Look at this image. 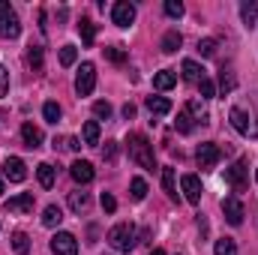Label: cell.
<instances>
[{"mask_svg":"<svg viewBox=\"0 0 258 255\" xmlns=\"http://www.w3.org/2000/svg\"><path fill=\"white\" fill-rule=\"evenodd\" d=\"M129 144V159L135 162V165H141V168H147V171H156V156H153V144L141 135V132H132L126 138Z\"/></svg>","mask_w":258,"mask_h":255,"instance_id":"6da1fadb","label":"cell"},{"mask_svg":"<svg viewBox=\"0 0 258 255\" xmlns=\"http://www.w3.org/2000/svg\"><path fill=\"white\" fill-rule=\"evenodd\" d=\"M135 228L129 225V222H117L111 231H108V246L114 249V252H132L135 249Z\"/></svg>","mask_w":258,"mask_h":255,"instance_id":"7a4b0ae2","label":"cell"},{"mask_svg":"<svg viewBox=\"0 0 258 255\" xmlns=\"http://www.w3.org/2000/svg\"><path fill=\"white\" fill-rule=\"evenodd\" d=\"M225 183L234 192L249 189V162H246V159H237L231 168H225Z\"/></svg>","mask_w":258,"mask_h":255,"instance_id":"3957f363","label":"cell"},{"mask_svg":"<svg viewBox=\"0 0 258 255\" xmlns=\"http://www.w3.org/2000/svg\"><path fill=\"white\" fill-rule=\"evenodd\" d=\"M18 33H21V24H18L15 9H12L6 0H0V36H3V39H15Z\"/></svg>","mask_w":258,"mask_h":255,"instance_id":"277c9868","label":"cell"},{"mask_svg":"<svg viewBox=\"0 0 258 255\" xmlns=\"http://www.w3.org/2000/svg\"><path fill=\"white\" fill-rule=\"evenodd\" d=\"M93 87H96V69H93V63H81L78 75H75V90H78V96H90Z\"/></svg>","mask_w":258,"mask_h":255,"instance_id":"5b68a950","label":"cell"},{"mask_svg":"<svg viewBox=\"0 0 258 255\" xmlns=\"http://www.w3.org/2000/svg\"><path fill=\"white\" fill-rule=\"evenodd\" d=\"M219 156H222V150H219L213 141H204V144H198V150H195L198 168H213V165L219 162Z\"/></svg>","mask_w":258,"mask_h":255,"instance_id":"8992f818","label":"cell"},{"mask_svg":"<svg viewBox=\"0 0 258 255\" xmlns=\"http://www.w3.org/2000/svg\"><path fill=\"white\" fill-rule=\"evenodd\" d=\"M51 252L54 255H78V240L69 231H57L51 237Z\"/></svg>","mask_w":258,"mask_h":255,"instance_id":"52a82bcc","label":"cell"},{"mask_svg":"<svg viewBox=\"0 0 258 255\" xmlns=\"http://www.w3.org/2000/svg\"><path fill=\"white\" fill-rule=\"evenodd\" d=\"M111 21H114L117 27H129V24L135 21V6H132L129 0H117V3L111 6Z\"/></svg>","mask_w":258,"mask_h":255,"instance_id":"ba28073f","label":"cell"},{"mask_svg":"<svg viewBox=\"0 0 258 255\" xmlns=\"http://www.w3.org/2000/svg\"><path fill=\"white\" fill-rule=\"evenodd\" d=\"M222 213H225V219H228V225H240L243 222V204H240V198L237 195H228V198H222Z\"/></svg>","mask_w":258,"mask_h":255,"instance_id":"9c48e42d","label":"cell"},{"mask_svg":"<svg viewBox=\"0 0 258 255\" xmlns=\"http://www.w3.org/2000/svg\"><path fill=\"white\" fill-rule=\"evenodd\" d=\"M3 177H6V180H12V183H21V180L27 177L24 162H21L18 156H9V159L3 162Z\"/></svg>","mask_w":258,"mask_h":255,"instance_id":"30bf717a","label":"cell"},{"mask_svg":"<svg viewBox=\"0 0 258 255\" xmlns=\"http://www.w3.org/2000/svg\"><path fill=\"white\" fill-rule=\"evenodd\" d=\"M180 186H183V195H186L189 204H198L201 201V180L195 174H183L180 177Z\"/></svg>","mask_w":258,"mask_h":255,"instance_id":"8fae6325","label":"cell"},{"mask_svg":"<svg viewBox=\"0 0 258 255\" xmlns=\"http://www.w3.org/2000/svg\"><path fill=\"white\" fill-rule=\"evenodd\" d=\"M69 174H72L75 183H90V180H93V165L84 162V159H75V162L69 165Z\"/></svg>","mask_w":258,"mask_h":255,"instance_id":"7c38bea8","label":"cell"},{"mask_svg":"<svg viewBox=\"0 0 258 255\" xmlns=\"http://www.w3.org/2000/svg\"><path fill=\"white\" fill-rule=\"evenodd\" d=\"M6 210H12V213H33V195L30 192H21V195L9 198L6 201Z\"/></svg>","mask_w":258,"mask_h":255,"instance_id":"4fadbf2b","label":"cell"},{"mask_svg":"<svg viewBox=\"0 0 258 255\" xmlns=\"http://www.w3.org/2000/svg\"><path fill=\"white\" fill-rule=\"evenodd\" d=\"M231 126L237 129L240 135H252V126H249V117H246V111L243 108H231Z\"/></svg>","mask_w":258,"mask_h":255,"instance_id":"5bb4252c","label":"cell"},{"mask_svg":"<svg viewBox=\"0 0 258 255\" xmlns=\"http://www.w3.org/2000/svg\"><path fill=\"white\" fill-rule=\"evenodd\" d=\"M174 84H177V72H171V69H162V72L153 75V87L156 90H171Z\"/></svg>","mask_w":258,"mask_h":255,"instance_id":"9a60e30c","label":"cell"},{"mask_svg":"<svg viewBox=\"0 0 258 255\" xmlns=\"http://www.w3.org/2000/svg\"><path fill=\"white\" fill-rule=\"evenodd\" d=\"M60 222H63V210H60L57 204H48V207L42 210V225H45V228H57Z\"/></svg>","mask_w":258,"mask_h":255,"instance_id":"2e32d148","label":"cell"},{"mask_svg":"<svg viewBox=\"0 0 258 255\" xmlns=\"http://www.w3.org/2000/svg\"><path fill=\"white\" fill-rule=\"evenodd\" d=\"M240 18H243L246 27H255L258 24V3L255 0H243L240 3Z\"/></svg>","mask_w":258,"mask_h":255,"instance_id":"e0dca14e","label":"cell"},{"mask_svg":"<svg viewBox=\"0 0 258 255\" xmlns=\"http://www.w3.org/2000/svg\"><path fill=\"white\" fill-rule=\"evenodd\" d=\"M21 138H24V147H30V150L42 144V132L33 126V123H24V126H21Z\"/></svg>","mask_w":258,"mask_h":255,"instance_id":"ac0fdd59","label":"cell"},{"mask_svg":"<svg viewBox=\"0 0 258 255\" xmlns=\"http://www.w3.org/2000/svg\"><path fill=\"white\" fill-rule=\"evenodd\" d=\"M144 105H147V111H150V114H159V117L171 111V102H168L165 96H147V102H144Z\"/></svg>","mask_w":258,"mask_h":255,"instance_id":"d6986e66","label":"cell"},{"mask_svg":"<svg viewBox=\"0 0 258 255\" xmlns=\"http://www.w3.org/2000/svg\"><path fill=\"white\" fill-rule=\"evenodd\" d=\"M180 45H183V36H180L177 30H168V33L162 36V51H165V54H174Z\"/></svg>","mask_w":258,"mask_h":255,"instance_id":"ffe728a7","label":"cell"},{"mask_svg":"<svg viewBox=\"0 0 258 255\" xmlns=\"http://www.w3.org/2000/svg\"><path fill=\"white\" fill-rule=\"evenodd\" d=\"M69 207H72L75 213H84V210L90 207V195H87V192H69Z\"/></svg>","mask_w":258,"mask_h":255,"instance_id":"44dd1931","label":"cell"},{"mask_svg":"<svg viewBox=\"0 0 258 255\" xmlns=\"http://www.w3.org/2000/svg\"><path fill=\"white\" fill-rule=\"evenodd\" d=\"M81 135H84V144L96 147V144H99V123H96V120H87L84 129H81Z\"/></svg>","mask_w":258,"mask_h":255,"instance_id":"7402d4cb","label":"cell"},{"mask_svg":"<svg viewBox=\"0 0 258 255\" xmlns=\"http://www.w3.org/2000/svg\"><path fill=\"white\" fill-rule=\"evenodd\" d=\"M36 174H39V183H42V189H51V186H54V168H51L48 162H39Z\"/></svg>","mask_w":258,"mask_h":255,"instance_id":"603a6c76","label":"cell"},{"mask_svg":"<svg viewBox=\"0 0 258 255\" xmlns=\"http://www.w3.org/2000/svg\"><path fill=\"white\" fill-rule=\"evenodd\" d=\"M162 189L168 192L171 201H177V186H174V168H162Z\"/></svg>","mask_w":258,"mask_h":255,"instance_id":"cb8c5ba5","label":"cell"},{"mask_svg":"<svg viewBox=\"0 0 258 255\" xmlns=\"http://www.w3.org/2000/svg\"><path fill=\"white\" fill-rule=\"evenodd\" d=\"M183 78H186V81H195V84H198V81L204 78V69H201V66L195 63V60H183Z\"/></svg>","mask_w":258,"mask_h":255,"instance_id":"d4e9b609","label":"cell"},{"mask_svg":"<svg viewBox=\"0 0 258 255\" xmlns=\"http://www.w3.org/2000/svg\"><path fill=\"white\" fill-rule=\"evenodd\" d=\"M213 252L216 255H237V243H234L231 237H219L216 246H213Z\"/></svg>","mask_w":258,"mask_h":255,"instance_id":"484cf974","label":"cell"},{"mask_svg":"<svg viewBox=\"0 0 258 255\" xmlns=\"http://www.w3.org/2000/svg\"><path fill=\"white\" fill-rule=\"evenodd\" d=\"M12 246H15L18 255H27L30 252V237H27L24 231H15V234H12Z\"/></svg>","mask_w":258,"mask_h":255,"instance_id":"4316f807","label":"cell"},{"mask_svg":"<svg viewBox=\"0 0 258 255\" xmlns=\"http://www.w3.org/2000/svg\"><path fill=\"white\" fill-rule=\"evenodd\" d=\"M129 189H132V198H135V201H144V198H147V180H144V177H132Z\"/></svg>","mask_w":258,"mask_h":255,"instance_id":"83f0119b","label":"cell"},{"mask_svg":"<svg viewBox=\"0 0 258 255\" xmlns=\"http://www.w3.org/2000/svg\"><path fill=\"white\" fill-rule=\"evenodd\" d=\"M78 30H81V39H84V45H93V39H96V27L90 24V18H81Z\"/></svg>","mask_w":258,"mask_h":255,"instance_id":"f1b7e54d","label":"cell"},{"mask_svg":"<svg viewBox=\"0 0 258 255\" xmlns=\"http://www.w3.org/2000/svg\"><path fill=\"white\" fill-rule=\"evenodd\" d=\"M177 132H192V114H189V108H183V111H177Z\"/></svg>","mask_w":258,"mask_h":255,"instance_id":"f546056e","label":"cell"},{"mask_svg":"<svg viewBox=\"0 0 258 255\" xmlns=\"http://www.w3.org/2000/svg\"><path fill=\"white\" fill-rule=\"evenodd\" d=\"M42 117H45L48 123H57V120H60V105H57V102H45V105H42Z\"/></svg>","mask_w":258,"mask_h":255,"instance_id":"4dcf8cb0","label":"cell"},{"mask_svg":"<svg viewBox=\"0 0 258 255\" xmlns=\"http://www.w3.org/2000/svg\"><path fill=\"white\" fill-rule=\"evenodd\" d=\"M234 87H237V78H234L231 72L222 69V75H219V90H222V93H231Z\"/></svg>","mask_w":258,"mask_h":255,"instance_id":"1f68e13d","label":"cell"},{"mask_svg":"<svg viewBox=\"0 0 258 255\" xmlns=\"http://www.w3.org/2000/svg\"><path fill=\"white\" fill-rule=\"evenodd\" d=\"M75 57H78V48H75V45H63V48H60V63L63 66H72Z\"/></svg>","mask_w":258,"mask_h":255,"instance_id":"d6a6232c","label":"cell"},{"mask_svg":"<svg viewBox=\"0 0 258 255\" xmlns=\"http://www.w3.org/2000/svg\"><path fill=\"white\" fill-rule=\"evenodd\" d=\"M27 63L33 66V69H42V48H39V45H30V51H27Z\"/></svg>","mask_w":258,"mask_h":255,"instance_id":"836d02e7","label":"cell"},{"mask_svg":"<svg viewBox=\"0 0 258 255\" xmlns=\"http://www.w3.org/2000/svg\"><path fill=\"white\" fill-rule=\"evenodd\" d=\"M165 15L168 18H180L183 15V3L180 0H165Z\"/></svg>","mask_w":258,"mask_h":255,"instance_id":"e575fe53","label":"cell"},{"mask_svg":"<svg viewBox=\"0 0 258 255\" xmlns=\"http://www.w3.org/2000/svg\"><path fill=\"white\" fill-rule=\"evenodd\" d=\"M198 51H201V57H213L216 54V39H201L198 42Z\"/></svg>","mask_w":258,"mask_h":255,"instance_id":"d590c367","label":"cell"},{"mask_svg":"<svg viewBox=\"0 0 258 255\" xmlns=\"http://www.w3.org/2000/svg\"><path fill=\"white\" fill-rule=\"evenodd\" d=\"M105 57L114 60V63H123V60H126V51H123L120 45H111V48H105Z\"/></svg>","mask_w":258,"mask_h":255,"instance_id":"8d00e7d4","label":"cell"},{"mask_svg":"<svg viewBox=\"0 0 258 255\" xmlns=\"http://www.w3.org/2000/svg\"><path fill=\"white\" fill-rule=\"evenodd\" d=\"M198 90H201V96H204V99H210V96H216V87H213V81H210L207 75H204V78L198 81Z\"/></svg>","mask_w":258,"mask_h":255,"instance_id":"74e56055","label":"cell"},{"mask_svg":"<svg viewBox=\"0 0 258 255\" xmlns=\"http://www.w3.org/2000/svg\"><path fill=\"white\" fill-rule=\"evenodd\" d=\"M93 114L102 117V120H108V117H111V105H108L105 99H99V102H93Z\"/></svg>","mask_w":258,"mask_h":255,"instance_id":"f35d334b","label":"cell"},{"mask_svg":"<svg viewBox=\"0 0 258 255\" xmlns=\"http://www.w3.org/2000/svg\"><path fill=\"white\" fill-rule=\"evenodd\" d=\"M102 210H105V213H114V210H117V201H114L111 192H102Z\"/></svg>","mask_w":258,"mask_h":255,"instance_id":"ab89813d","label":"cell"},{"mask_svg":"<svg viewBox=\"0 0 258 255\" xmlns=\"http://www.w3.org/2000/svg\"><path fill=\"white\" fill-rule=\"evenodd\" d=\"M6 90H9V72L6 66H0V96H6Z\"/></svg>","mask_w":258,"mask_h":255,"instance_id":"60d3db41","label":"cell"},{"mask_svg":"<svg viewBox=\"0 0 258 255\" xmlns=\"http://www.w3.org/2000/svg\"><path fill=\"white\" fill-rule=\"evenodd\" d=\"M123 117H126V120H132V117H135V105H132V102H126V105H123Z\"/></svg>","mask_w":258,"mask_h":255,"instance_id":"b9f144b4","label":"cell"},{"mask_svg":"<svg viewBox=\"0 0 258 255\" xmlns=\"http://www.w3.org/2000/svg\"><path fill=\"white\" fill-rule=\"evenodd\" d=\"M114 150H117V147H114V144H111V141H108V147H105V150H102V156H105V159H114Z\"/></svg>","mask_w":258,"mask_h":255,"instance_id":"7bdbcfd3","label":"cell"},{"mask_svg":"<svg viewBox=\"0 0 258 255\" xmlns=\"http://www.w3.org/2000/svg\"><path fill=\"white\" fill-rule=\"evenodd\" d=\"M66 147H69V150H78V147H81V141H78V138H66Z\"/></svg>","mask_w":258,"mask_h":255,"instance_id":"ee69618b","label":"cell"},{"mask_svg":"<svg viewBox=\"0 0 258 255\" xmlns=\"http://www.w3.org/2000/svg\"><path fill=\"white\" fill-rule=\"evenodd\" d=\"M150 255H165V252H162V249H153V252H150Z\"/></svg>","mask_w":258,"mask_h":255,"instance_id":"f6af8a7d","label":"cell"},{"mask_svg":"<svg viewBox=\"0 0 258 255\" xmlns=\"http://www.w3.org/2000/svg\"><path fill=\"white\" fill-rule=\"evenodd\" d=\"M0 195H3V180H0Z\"/></svg>","mask_w":258,"mask_h":255,"instance_id":"bcb514c9","label":"cell"},{"mask_svg":"<svg viewBox=\"0 0 258 255\" xmlns=\"http://www.w3.org/2000/svg\"><path fill=\"white\" fill-rule=\"evenodd\" d=\"M255 177H258V168H255Z\"/></svg>","mask_w":258,"mask_h":255,"instance_id":"7dc6e473","label":"cell"}]
</instances>
